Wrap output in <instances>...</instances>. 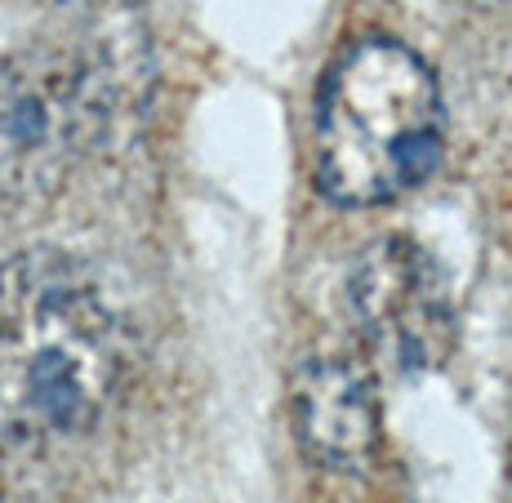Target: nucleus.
<instances>
[{
    "label": "nucleus",
    "mask_w": 512,
    "mask_h": 503,
    "mask_svg": "<svg viewBox=\"0 0 512 503\" xmlns=\"http://www.w3.org/2000/svg\"><path fill=\"white\" fill-rule=\"evenodd\" d=\"M134 379L116 294L67 250L0 263V450L54 459L107 428Z\"/></svg>",
    "instance_id": "1"
},
{
    "label": "nucleus",
    "mask_w": 512,
    "mask_h": 503,
    "mask_svg": "<svg viewBox=\"0 0 512 503\" xmlns=\"http://www.w3.org/2000/svg\"><path fill=\"white\" fill-rule=\"evenodd\" d=\"M446 103L432 67L392 36H361L321 76L312 174L343 210L388 205L437 170Z\"/></svg>",
    "instance_id": "2"
},
{
    "label": "nucleus",
    "mask_w": 512,
    "mask_h": 503,
    "mask_svg": "<svg viewBox=\"0 0 512 503\" xmlns=\"http://www.w3.org/2000/svg\"><path fill=\"white\" fill-rule=\"evenodd\" d=\"M143 49L85 32L0 63V205H36L72 179L139 103Z\"/></svg>",
    "instance_id": "3"
},
{
    "label": "nucleus",
    "mask_w": 512,
    "mask_h": 503,
    "mask_svg": "<svg viewBox=\"0 0 512 503\" xmlns=\"http://www.w3.org/2000/svg\"><path fill=\"white\" fill-rule=\"evenodd\" d=\"M348 312L374 361L419 374L446 361L455 343V299L446 272L410 236H379L348 276Z\"/></svg>",
    "instance_id": "4"
},
{
    "label": "nucleus",
    "mask_w": 512,
    "mask_h": 503,
    "mask_svg": "<svg viewBox=\"0 0 512 503\" xmlns=\"http://www.w3.org/2000/svg\"><path fill=\"white\" fill-rule=\"evenodd\" d=\"M294 432L308 459L326 468H361L379 446V397L374 379L352 357H308L290 388Z\"/></svg>",
    "instance_id": "5"
},
{
    "label": "nucleus",
    "mask_w": 512,
    "mask_h": 503,
    "mask_svg": "<svg viewBox=\"0 0 512 503\" xmlns=\"http://www.w3.org/2000/svg\"><path fill=\"white\" fill-rule=\"evenodd\" d=\"M67 5H103V0H67Z\"/></svg>",
    "instance_id": "6"
}]
</instances>
